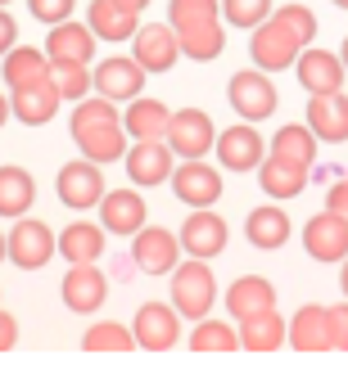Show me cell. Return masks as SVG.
<instances>
[{"label":"cell","instance_id":"d6986e66","mask_svg":"<svg viewBox=\"0 0 348 365\" xmlns=\"http://www.w3.org/2000/svg\"><path fill=\"white\" fill-rule=\"evenodd\" d=\"M289 347L294 352H330V307H299V316L289 320Z\"/></svg>","mask_w":348,"mask_h":365},{"label":"cell","instance_id":"f546056e","mask_svg":"<svg viewBox=\"0 0 348 365\" xmlns=\"http://www.w3.org/2000/svg\"><path fill=\"white\" fill-rule=\"evenodd\" d=\"M281 343H289V325L276 316V307L254 316V320H240V347L244 352H276Z\"/></svg>","mask_w":348,"mask_h":365},{"label":"cell","instance_id":"6da1fadb","mask_svg":"<svg viewBox=\"0 0 348 365\" xmlns=\"http://www.w3.org/2000/svg\"><path fill=\"white\" fill-rule=\"evenodd\" d=\"M73 145L81 149V158L91 163H114V158H127V126H122L114 100H81L73 108Z\"/></svg>","mask_w":348,"mask_h":365},{"label":"cell","instance_id":"c3c4849f","mask_svg":"<svg viewBox=\"0 0 348 365\" xmlns=\"http://www.w3.org/2000/svg\"><path fill=\"white\" fill-rule=\"evenodd\" d=\"M9 257V235H0V262Z\"/></svg>","mask_w":348,"mask_h":365},{"label":"cell","instance_id":"ee69618b","mask_svg":"<svg viewBox=\"0 0 348 365\" xmlns=\"http://www.w3.org/2000/svg\"><path fill=\"white\" fill-rule=\"evenodd\" d=\"M14 343H19V320L9 312H0V352H9Z\"/></svg>","mask_w":348,"mask_h":365},{"label":"cell","instance_id":"bcb514c9","mask_svg":"<svg viewBox=\"0 0 348 365\" xmlns=\"http://www.w3.org/2000/svg\"><path fill=\"white\" fill-rule=\"evenodd\" d=\"M118 5H122V9H131V14H141V9L149 5V0H118Z\"/></svg>","mask_w":348,"mask_h":365},{"label":"cell","instance_id":"681fc988","mask_svg":"<svg viewBox=\"0 0 348 365\" xmlns=\"http://www.w3.org/2000/svg\"><path fill=\"white\" fill-rule=\"evenodd\" d=\"M339 289H344V298H348V257H344V275H339Z\"/></svg>","mask_w":348,"mask_h":365},{"label":"cell","instance_id":"5b68a950","mask_svg":"<svg viewBox=\"0 0 348 365\" xmlns=\"http://www.w3.org/2000/svg\"><path fill=\"white\" fill-rule=\"evenodd\" d=\"M131 334L136 347H145V352H172L181 339V312L168 302H145L131 320Z\"/></svg>","mask_w":348,"mask_h":365},{"label":"cell","instance_id":"7402d4cb","mask_svg":"<svg viewBox=\"0 0 348 365\" xmlns=\"http://www.w3.org/2000/svg\"><path fill=\"white\" fill-rule=\"evenodd\" d=\"M50 63H91L95 54V32L81 23H54V32L46 36Z\"/></svg>","mask_w":348,"mask_h":365},{"label":"cell","instance_id":"ab89813d","mask_svg":"<svg viewBox=\"0 0 348 365\" xmlns=\"http://www.w3.org/2000/svg\"><path fill=\"white\" fill-rule=\"evenodd\" d=\"M276 19H281L289 32L303 41V46H312V36H317V19H312V9H308V5H281V9H276Z\"/></svg>","mask_w":348,"mask_h":365},{"label":"cell","instance_id":"cb8c5ba5","mask_svg":"<svg viewBox=\"0 0 348 365\" xmlns=\"http://www.w3.org/2000/svg\"><path fill=\"white\" fill-rule=\"evenodd\" d=\"M9 104H14V118L23 126H46L59 113V91H54L50 81H36V86H19Z\"/></svg>","mask_w":348,"mask_h":365},{"label":"cell","instance_id":"2e32d148","mask_svg":"<svg viewBox=\"0 0 348 365\" xmlns=\"http://www.w3.org/2000/svg\"><path fill=\"white\" fill-rule=\"evenodd\" d=\"M217 158L227 172H258L262 158H267V145H262V135L254 126H231V131L217 135Z\"/></svg>","mask_w":348,"mask_h":365},{"label":"cell","instance_id":"e575fe53","mask_svg":"<svg viewBox=\"0 0 348 365\" xmlns=\"http://www.w3.org/2000/svg\"><path fill=\"white\" fill-rule=\"evenodd\" d=\"M168 23L177 32H190V27H204V23H222V0H172Z\"/></svg>","mask_w":348,"mask_h":365},{"label":"cell","instance_id":"7dc6e473","mask_svg":"<svg viewBox=\"0 0 348 365\" xmlns=\"http://www.w3.org/2000/svg\"><path fill=\"white\" fill-rule=\"evenodd\" d=\"M9 113H14V104L5 100V95H0V126H5V118H9Z\"/></svg>","mask_w":348,"mask_h":365},{"label":"cell","instance_id":"4fadbf2b","mask_svg":"<svg viewBox=\"0 0 348 365\" xmlns=\"http://www.w3.org/2000/svg\"><path fill=\"white\" fill-rule=\"evenodd\" d=\"M131 59L145 68V73H168V68L181 59V41H177V27L168 23H149L136 32V46H131Z\"/></svg>","mask_w":348,"mask_h":365},{"label":"cell","instance_id":"52a82bcc","mask_svg":"<svg viewBox=\"0 0 348 365\" xmlns=\"http://www.w3.org/2000/svg\"><path fill=\"white\" fill-rule=\"evenodd\" d=\"M54 248H59V240H54V230L46 226V221H19V226L9 230V262L19 266V271H41Z\"/></svg>","mask_w":348,"mask_h":365},{"label":"cell","instance_id":"ba28073f","mask_svg":"<svg viewBox=\"0 0 348 365\" xmlns=\"http://www.w3.org/2000/svg\"><path fill=\"white\" fill-rule=\"evenodd\" d=\"M172 194L186 207H213L222 199V176L204 158H186L181 167H172Z\"/></svg>","mask_w":348,"mask_h":365},{"label":"cell","instance_id":"7a4b0ae2","mask_svg":"<svg viewBox=\"0 0 348 365\" xmlns=\"http://www.w3.org/2000/svg\"><path fill=\"white\" fill-rule=\"evenodd\" d=\"M217 302V279L208 271L204 257H190V262H177L172 271V307L186 320H204Z\"/></svg>","mask_w":348,"mask_h":365},{"label":"cell","instance_id":"7bdbcfd3","mask_svg":"<svg viewBox=\"0 0 348 365\" xmlns=\"http://www.w3.org/2000/svg\"><path fill=\"white\" fill-rule=\"evenodd\" d=\"M326 207L335 217H344L348 221V180H339V185H330V194H326Z\"/></svg>","mask_w":348,"mask_h":365},{"label":"cell","instance_id":"44dd1931","mask_svg":"<svg viewBox=\"0 0 348 365\" xmlns=\"http://www.w3.org/2000/svg\"><path fill=\"white\" fill-rule=\"evenodd\" d=\"M308 126L326 145H344L348 140V100L344 95H312L308 104Z\"/></svg>","mask_w":348,"mask_h":365},{"label":"cell","instance_id":"83f0119b","mask_svg":"<svg viewBox=\"0 0 348 365\" xmlns=\"http://www.w3.org/2000/svg\"><path fill=\"white\" fill-rule=\"evenodd\" d=\"M244 240L262 248V252H276V248H285L289 240V217L281 212V207H254L244 221Z\"/></svg>","mask_w":348,"mask_h":365},{"label":"cell","instance_id":"7c38bea8","mask_svg":"<svg viewBox=\"0 0 348 365\" xmlns=\"http://www.w3.org/2000/svg\"><path fill=\"white\" fill-rule=\"evenodd\" d=\"M294 73H299V81H303L308 95H339L344 91V59L330 54V50L303 46V54L294 59Z\"/></svg>","mask_w":348,"mask_h":365},{"label":"cell","instance_id":"74e56055","mask_svg":"<svg viewBox=\"0 0 348 365\" xmlns=\"http://www.w3.org/2000/svg\"><path fill=\"white\" fill-rule=\"evenodd\" d=\"M190 347L194 352H235L240 347V334H235L231 325H222V320H199V329L190 334Z\"/></svg>","mask_w":348,"mask_h":365},{"label":"cell","instance_id":"9a60e30c","mask_svg":"<svg viewBox=\"0 0 348 365\" xmlns=\"http://www.w3.org/2000/svg\"><path fill=\"white\" fill-rule=\"evenodd\" d=\"M303 248H308V257H317V262H344L348 257V221L326 207L322 217H312L308 226H303Z\"/></svg>","mask_w":348,"mask_h":365},{"label":"cell","instance_id":"f907efd6","mask_svg":"<svg viewBox=\"0 0 348 365\" xmlns=\"http://www.w3.org/2000/svg\"><path fill=\"white\" fill-rule=\"evenodd\" d=\"M339 59H344V68H348V41H344V54H339Z\"/></svg>","mask_w":348,"mask_h":365},{"label":"cell","instance_id":"816d5d0a","mask_svg":"<svg viewBox=\"0 0 348 365\" xmlns=\"http://www.w3.org/2000/svg\"><path fill=\"white\" fill-rule=\"evenodd\" d=\"M335 5H339V9H348V0H335Z\"/></svg>","mask_w":348,"mask_h":365},{"label":"cell","instance_id":"30bf717a","mask_svg":"<svg viewBox=\"0 0 348 365\" xmlns=\"http://www.w3.org/2000/svg\"><path fill=\"white\" fill-rule=\"evenodd\" d=\"M131 257L145 275H168L181 262V240L163 226H141L136 230V244H131Z\"/></svg>","mask_w":348,"mask_h":365},{"label":"cell","instance_id":"f1b7e54d","mask_svg":"<svg viewBox=\"0 0 348 365\" xmlns=\"http://www.w3.org/2000/svg\"><path fill=\"white\" fill-rule=\"evenodd\" d=\"M258 185L272 194V199H294V194H303V185H308V167L299 163H285V158H262L258 167Z\"/></svg>","mask_w":348,"mask_h":365},{"label":"cell","instance_id":"4316f807","mask_svg":"<svg viewBox=\"0 0 348 365\" xmlns=\"http://www.w3.org/2000/svg\"><path fill=\"white\" fill-rule=\"evenodd\" d=\"M122 126H127L131 140H168L172 113H168V104H159V100H131V108L122 113Z\"/></svg>","mask_w":348,"mask_h":365},{"label":"cell","instance_id":"8d00e7d4","mask_svg":"<svg viewBox=\"0 0 348 365\" xmlns=\"http://www.w3.org/2000/svg\"><path fill=\"white\" fill-rule=\"evenodd\" d=\"M86 352H131L136 347V334L127 325H114V320H104V325H91L86 339H81Z\"/></svg>","mask_w":348,"mask_h":365},{"label":"cell","instance_id":"ac0fdd59","mask_svg":"<svg viewBox=\"0 0 348 365\" xmlns=\"http://www.w3.org/2000/svg\"><path fill=\"white\" fill-rule=\"evenodd\" d=\"M100 226L109 235H136L145 226V199L136 190H109L100 199Z\"/></svg>","mask_w":348,"mask_h":365},{"label":"cell","instance_id":"60d3db41","mask_svg":"<svg viewBox=\"0 0 348 365\" xmlns=\"http://www.w3.org/2000/svg\"><path fill=\"white\" fill-rule=\"evenodd\" d=\"M77 0H27V9H32V19L36 23H68V14H73Z\"/></svg>","mask_w":348,"mask_h":365},{"label":"cell","instance_id":"b9f144b4","mask_svg":"<svg viewBox=\"0 0 348 365\" xmlns=\"http://www.w3.org/2000/svg\"><path fill=\"white\" fill-rule=\"evenodd\" d=\"M330 343H335V352H348V298L330 307Z\"/></svg>","mask_w":348,"mask_h":365},{"label":"cell","instance_id":"f6af8a7d","mask_svg":"<svg viewBox=\"0 0 348 365\" xmlns=\"http://www.w3.org/2000/svg\"><path fill=\"white\" fill-rule=\"evenodd\" d=\"M14 41H19V27H14V19L5 9H0V54H9L14 50Z\"/></svg>","mask_w":348,"mask_h":365},{"label":"cell","instance_id":"d590c367","mask_svg":"<svg viewBox=\"0 0 348 365\" xmlns=\"http://www.w3.org/2000/svg\"><path fill=\"white\" fill-rule=\"evenodd\" d=\"M50 86L59 91V100H86L95 77L86 63H50Z\"/></svg>","mask_w":348,"mask_h":365},{"label":"cell","instance_id":"836d02e7","mask_svg":"<svg viewBox=\"0 0 348 365\" xmlns=\"http://www.w3.org/2000/svg\"><path fill=\"white\" fill-rule=\"evenodd\" d=\"M177 41H181V54H186V59H199V63L217 59V54L227 50L222 23H204V27H190V32H177Z\"/></svg>","mask_w":348,"mask_h":365},{"label":"cell","instance_id":"3957f363","mask_svg":"<svg viewBox=\"0 0 348 365\" xmlns=\"http://www.w3.org/2000/svg\"><path fill=\"white\" fill-rule=\"evenodd\" d=\"M249 54H254V63L262 68V73H281V68H294V59L303 54V41H299V36L272 14L267 23H258V27H254Z\"/></svg>","mask_w":348,"mask_h":365},{"label":"cell","instance_id":"f35d334b","mask_svg":"<svg viewBox=\"0 0 348 365\" xmlns=\"http://www.w3.org/2000/svg\"><path fill=\"white\" fill-rule=\"evenodd\" d=\"M222 19L231 27H258L272 19V0H222Z\"/></svg>","mask_w":348,"mask_h":365},{"label":"cell","instance_id":"603a6c76","mask_svg":"<svg viewBox=\"0 0 348 365\" xmlns=\"http://www.w3.org/2000/svg\"><path fill=\"white\" fill-rule=\"evenodd\" d=\"M227 307H231L235 320H254V316H262V312H272V307H276L272 279H262V275H240V279L231 284V293H227Z\"/></svg>","mask_w":348,"mask_h":365},{"label":"cell","instance_id":"5bb4252c","mask_svg":"<svg viewBox=\"0 0 348 365\" xmlns=\"http://www.w3.org/2000/svg\"><path fill=\"white\" fill-rule=\"evenodd\" d=\"M109 298V279L95 271V262H73V271L64 275V307L77 316L100 312Z\"/></svg>","mask_w":348,"mask_h":365},{"label":"cell","instance_id":"277c9868","mask_svg":"<svg viewBox=\"0 0 348 365\" xmlns=\"http://www.w3.org/2000/svg\"><path fill=\"white\" fill-rule=\"evenodd\" d=\"M54 190H59V203L73 207V212H86L104 199V176H100V163L91 158H77V163H64L59 167V180H54Z\"/></svg>","mask_w":348,"mask_h":365},{"label":"cell","instance_id":"8992f818","mask_svg":"<svg viewBox=\"0 0 348 365\" xmlns=\"http://www.w3.org/2000/svg\"><path fill=\"white\" fill-rule=\"evenodd\" d=\"M231 108L240 113L244 122H262V118H272L276 113V86H272V77L262 73V68H249V73H235L231 77Z\"/></svg>","mask_w":348,"mask_h":365},{"label":"cell","instance_id":"ffe728a7","mask_svg":"<svg viewBox=\"0 0 348 365\" xmlns=\"http://www.w3.org/2000/svg\"><path fill=\"white\" fill-rule=\"evenodd\" d=\"M127 176H131V185H163V180L172 176V145L141 140V145L127 153Z\"/></svg>","mask_w":348,"mask_h":365},{"label":"cell","instance_id":"4dcf8cb0","mask_svg":"<svg viewBox=\"0 0 348 365\" xmlns=\"http://www.w3.org/2000/svg\"><path fill=\"white\" fill-rule=\"evenodd\" d=\"M104 226H91V221H73V226L59 230V252L68 262H95L104 252Z\"/></svg>","mask_w":348,"mask_h":365},{"label":"cell","instance_id":"d4e9b609","mask_svg":"<svg viewBox=\"0 0 348 365\" xmlns=\"http://www.w3.org/2000/svg\"><path fill=\"white\" fill-rule=\"evenodd\" d=\"M86 27H91L100 41H131L136 32H141V27H136V14L122 9L118 0H91Z\"/></svg>","mask_w":348,"mask_h":365},{"label":"cell","instance_id":"8fae6325","mask_svg":"<svg viewBox=\"0 0 348 365\" xmlns=\"http://www.w3.org/2000/svg\"><path fill=\"white\" fill-rule=\"evenodd\" d=\"M168 145H172V153H181V158H204V153L217 145L213 118H208L204 108H181V113H172Z\"/></svg>","mask_w":348,"mask_h":365},{"label":"cell","instance_id":"e0dca14e","mask_svg":"<svg viewBox=\"0 0 348 365\" xmlns=\"http://www.w3.org/2000/svg\"><path fill=\"white\" fill-rule=\"evenodd\" d=\"M95 91L104 95V100H141L145 91V68L136 59H122V54H114V59H104L100 68H95Z\"/></svg>","mask_w":348,"mask_h":365},{"label":"cell","instance_id":"484cf974","mask_svg":"<svg viewBox=\"0 0 348 365\" xmlns=\"http://www.w3.org/2000/svg\"><path fill=\"white\" fill-rule=\"evenodd\" d=\"M5 81H9V91H19V86H36V81H50V54L46 50H32V46H14L5 54Z\"/></svg>","mask_w":348,"mask_h":365},{"label":"cell","instance_id":"f5cc1de1","mask_svg":"<svg viewBox=\"0 0 348 365\" xmlns=\"http://www.w3.org/2000/svg\"><path fill=\"white\" fill-rule=\"evenodd\" d=\"M0 5H9V0H0Z\"/></svg>","mask_w":348,"mask_h":365},{"label":"cell","instance_id":"d6a6232c","mask_svg":"<svg viewBox=\"0 0 348 365\" xmlns=\"http://www.w3.org/2000/svg\"><path fill=\"white\" fill-rule=\"evenodd\" d=\"M272 153L276 158H285V163H299V167H312L317 158V135H312V126H281L272 140Z\"/></svg>","mask_w":348,"mask_h":365},{"label":"cell","instance_id":"9c48e42d","mask_svg":"<svg viewBox=\"0 0 348 365\" xmlns=\"http://www.w3.org/2000/svg\"><path fill=\"white\" fill-rule=\"evenodd\" d=\"M181 252L186 257H217L222 248H227V240H231V230H227V221H222L217 212H208V207H194V212L186 217V226H181Z\"/></svg>","mask_w":348,"mask_h":365},{"label":"cell","instance_id":"1f68e13d","mask_svg":"<svg viewBox=\"0 0 348 365\" xmlns=\"http://www.w3.org/2000/svg\"><path fill=\"white\" fill-rule=\"evenodd\" d=\"M36 199V180L23 167H0V217H23Z\"/></svg>","mask_w":348,"mask_h":365}]
</instances>
